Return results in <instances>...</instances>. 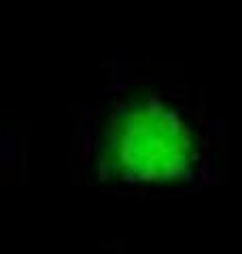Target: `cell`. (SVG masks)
<instances>
[{"instance_id": "obj_1", "label": "cell", "mask_w": 242, "mask_h": 254, "mask_svg": "<svg viewBox=\"0 0 242 254\" xmlns=\"http://www.w3.org/2000/svg\"><path fill=\"white\" fill-rule=\"evenodd\" d=\"M206 163V144L191 125L153 98L117 110L98 148L100 178L125 185L196 182Z\"/></svg>"}]
</instances>
